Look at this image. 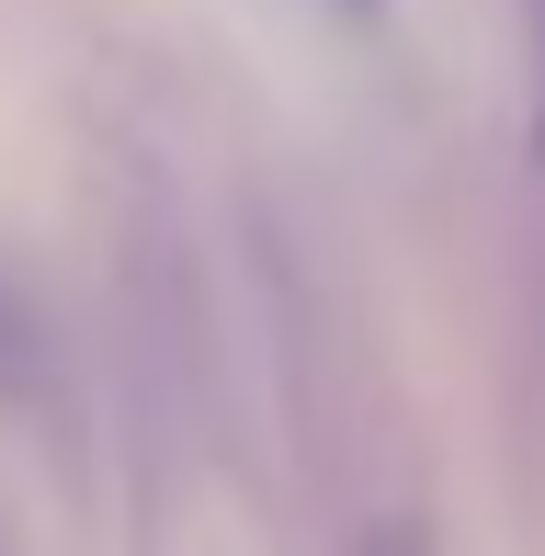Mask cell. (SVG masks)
Returning <instances> with one entry per match:
<instances>
[{
  "label": "cell",
  "instance_id": "obj_1",
  "mask_svg": "<svg viewBox=\"0 0 545 556\" xmlns=\"http://www.w3.org/2000/svg\"><path fill=\"white\" fill-rule=\"evenodd\" d=\"M23 352H35V341H23V307L0 295V375H23Z\"/></svg>",
  "mask_w": 545,
  "mask_h": 556
},
{
  "label": "cell",
  "instance_id": "obj_2",
  "mask_svg": "<svg viewBox=\"0 0 545 556\" xmlns=\"http://www.w3.org/2000/svg\"><path fill=\"white\" fill-rule=\"evenodd\" d=\"M534 23H545V0H534ZM534 148H545V46H534Z\"/></svg>",
  "mask_w": 545,
  "mask_h": 556
},
{
  "label": "cell",
  "instance_id": "obj_3",
  "mask_svg": "<svg viewBox=\"0 0 545 556\" xmlns=\"http://www.w3.org/2000/svg\"><path fill=\"white\" fill-rule=\"evenodd\" d=\"M364 556H432V545H420V534H376V545H364Z\"/></svg>",
  "mask_w": 545,
  "mask_h": 556
},
{
  "label": "cell",
  "instance_id": "obj_4",
  "mask_svg": "<svg viewBox=\"0 0 545 556\" xmlns=\"http://www.w3.org/2000/svg\"><path fill=\"white\" fill-rule=\"evenodd\" d=\"M341 12H376V0H341Z\"/></svg>",
  "mask_w": 545,
  "mask_h": 556
}]
</instances>
